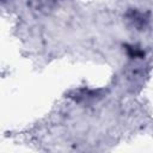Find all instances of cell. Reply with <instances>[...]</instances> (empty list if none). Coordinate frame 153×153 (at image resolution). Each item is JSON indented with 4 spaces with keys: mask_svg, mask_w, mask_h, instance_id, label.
Wrapping results in <instances>:
<instances>
[{
    "mask_svg": "<svg viewBox=\"0 0 153 153\" xmlns=\"http://www.w3.org/2000/svg\"><path fill=\"white\" fill-rule=\"evenodd\" d=\"M128 51H129V55L131 57H137V56H142L143 53L141 50H137V49H134L133 47H128Z\"/></svg>",
    "mask_w": 153,
    "mask_h": 153,
    "instance_id": "obj_1",
    "label": "cell"
}]
</instances>
